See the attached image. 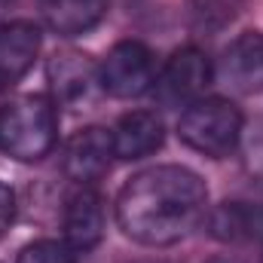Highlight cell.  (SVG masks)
Listing matches in <instances>:
<instances>
[{
	"instance_id": "9c48e42d",
	"label": "cell",
	"mask_w": 263,
	"mask_h": 263,
	"mask_svg": "<svg viewBox=\"0 0 263 263\" xmlns=\"http://www.w3.org/2000/svg\"><path fill=\"white\" fill-rule=\"evenodd\" d=\"M104 196L92 187H77V193L67 196L65 205V245L73 254L92 251L104 239Z\"/></svg>"
},
{
	"instance_id": "4fadbf2b",
	"label": "cell",
	"mask_w": 263,
	"mask_h": 263,
	"mask_svg": "<svg viewBox=\"0 0 263 263\" xmlns=\"http://www.w3.org/2000/svg\"><path fill=\"white\" fill-rule=\"evenodd\" d=\"M107 6L110 0H40L43 22L59 37H80L92 31L104 18Z\"/></svg>"
},
{
	"instance_id": "5b68a950",
	"label": "cell",
	"mask_w": 263,
	"mask_h": 263,
	"mask_svg": "<svg viewBox=\"0 0 263 263\" xmlns=\"http://www.w3.org/2000/svg\"><path fill=\"white\" fill-rule=\"evenodd\" d=\"M153 83H156L153 52L138 40L117 43L98 65V86L110 98H141L153 89Z\"/></svg>"
},
{
	"instance_id": "8fae6325",
	"label": "cell",
	"mask_w": 263,
	"mask_h": 263,
	"mask_svg": "<svg viewBox=\"0 0 263 263\" xmlns=\"http://www.w3.org/2000/svg\"><path fill=\"white\" fill-rule=\"evenodd\" d=\"M49 83H52V95L62 104H80L89 101L98 86V67L89 62V55L83 52H55L49 59Z\"/></svg>"
},
{
	"instance_id": "7a4b0ae2",
	"label": "cell",
	"mask_w": 263,
	"mask_h": 263,
	"mask_svg": "<svg viewBox=\"0 0 263 263\" xmlns=\"http://www.w3.org/2000/svg\"><path fill=\"white\" fill-rule=\"evenodd\" d=\"M59 138V110L46 95H22L0 110V150L12 159H43Z\"/></svg>"
},
{
	"instance_id": "9a60e30c",
	"label": "cell",
	"mask_w": 263,
	"mask_h": 263,
	"mask_svg": "<svg viewBox=\"0 0 263 263\" xmlns=\"http://www.w3.org/2000/svg\"><path fill=\"white\" fill-rule=\"evenodd\" d=\"M15 263H73V251L67 248L65 242L40 239V242L25 245L18 251V260Z\"/></svg>"
},
{
	"instance_id": "52a82bcc",
	"label": "cell",
	"mask_w": 263,
	"mask_h": 263,
	"mask_svg": "<svg viewBox=\"0 0 263 263\" xmlns=\"http://www.w3.org/2000/svg\"><path fill=\"white\" fill-rule=\"evenodd\" d=\"M114 135L104 126H86L77 135H70L62 150V172L77 184V187H89L98 178H104L110 172L114 162Z\"/></svg>"
},
{
	"instance_id": "2e32d148",
	"label": "cell",
	"mask_w": 263,
	"mask_h": 263,
	"mask_svg": "<svg viewBox=\"0 0 263 263\" xmlns=\"http://www.w3.org/2000/svg\"><path fill=\"white\" fill-rule=\"evenodd\" d=\"M12 220H15V193L9 184L0 181V236L12 227Z\"/></svg>"
},
{
	"instance_id": "7c38bea8",
	"label": "cell",
	"mask_w": 263,
	"mask_h": 263,
	"mask_svg": "<svg viewBox=\"0 0 263 263\" xmlns=\"http://www.w3.org/2000/svg\"><path fill=\"white\" fill-rule=\"evenodd\" d=\"M114 135V153L117 159H144L150 153H156L162 147L165 126L153 110H132L117 120V126L110 129Z\"/></svg>"
},
{
	"instance_id": "30bf717a",
	"label": "cell",
	"mask_w": 263,
	"mask_h": 263,
	"mask_svg": "<svg viewBox=\"0 0 263 263\" xmlns=\"http://www.w3.org/2000/svg\"><path fill=\"white\" fill-rule=\"evenodd\" d=\"M40 55V28L34 22L0 25V89L15 86Z\"/></svg>"
},
{
	"instance_id": "6da1fadb",
	"label": "cell",
	"mask_w": 263,
	"mask_h": 263,
	"mask_svg": "<svg viewBox=\"0 0 263 263\" xmlns=\"http://www.w3.org/2000/svg\"><path fill=\"white\" fill-rule=\"evenodd\" d=\"M208 214V190L184 165L144 168L117 199V223L138 245L162 248L187 239Z\"/></svg>"
},
{
	"instance_id": "e0dca14e",
	"label": "cell",
	"mask_w": 263,
	"mask_h": 263,
	"mask_svg": "<svg viewBox=\"0 0 263 263\" xmlns=\"http://www.w3.org/2000/svg\"><path fill=\"white\" fill-rule=\"evenodd\" d=\"M205 263H242L239 257H211V260H205Z\"/></svg>"
},
{
	"instance_id": "3957f363",
	"label": "cell",
	"mask_w": 263,
	"mask_h": 263,
	"mask_svg": "<svg viewBox=\"0 0 263 263\" xmlns=\"http://www.w3.org/2000/svg\"><path fill=\"white\" fill-rule=\"evenodd\" d=\"M178 135L190 150L223 159L239 147L242 114L227 98H199L190 107H184L178 120Z\"/></svg>"
},
{
	"instance_id": "5bb4252c",
	"label": "cell",
	"mask_w": 263,
	"mask_h": 263,
	"mask_svg": "<svg viewBox=\"0 0 263 263\" xmlns=\"http://www.w3.org/2000/svg\"><path fill=\"white\" fill-rule=\"evenodd\" d=\"M242 3L245 0H190V18L199 31L214 34L239 15Z\"/></svg>"
},
{
	"instance_id": "8992f818",
	"label": "cell",
	"mask_w": 263,
	"mask_h": 263,
	"mask_svg": "<svg viewBox=\"0 0 263 263\" xmlns=\"http://www.w3.org/2000/svg\"><path fill=\"white\" fill-rule=\"evenodd\" d=\"M211 73L214 70H211L208 55L196 46H184L156 73V83L150 92L159 107H190L193 101L205 98Z\"/></svg>"
},
{
	"instance_id": "ba28073f",
	"label": "cell",
	"mask_w": 263,
	"mask_h": 263,
	"mask_svg": "<svg viewBox=\"0 0 263 263\" xmlns=\"http://www.w3.org/2000/svg\"><path fill=\"white\" fill-rule=\"evenodd\" d=\"M217 77L239 95L263 92V31L239 34L220 55Z\"/></svg>"
},
{
	"instance_id": "ac0fdd59",
	"label": "cell",
	"mask_w": 263,
	"mask_h": 263,
	"mask_svg": "<svg viewBox=\"0 0 263 263\" xmlns=\"http://www.w3.org/2000/svg\"><path fill=\"white\" fill-rule=\"evenodd\" d=\"M9 3H12V0H0V25H3V15H6V9H9Z\"/></svg>"
},
{
	"instance_id": "277c9868",
	"label": "cell",
	"mask_w": 263,
	"mask_h": 263,
	"mask_svg": "<svg viewBox=\"0 0 263 263\" xmlns=\"http://www.w3.org/2000/svg\"><path fill=\"white\" fill-rule=\"evenodd\" d=\"M208 233L217 242H263V178H251L208 214Z\"/></svg>"
}]
</instances>
